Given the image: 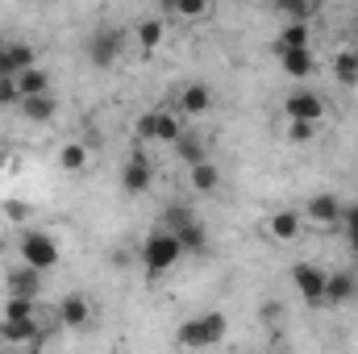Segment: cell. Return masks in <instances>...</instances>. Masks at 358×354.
<instances>
[{
	"label": "cell",
	"instance_id": "1",
	"mask_svg": "<svg viewBox=\"0 0 358 354\" xmlns=\"http://www.w3.org/2000/svg\"><path fill=\"white\" fill-rule=\"evenodd\" d=\"M225 334H229V317L225 313H200V317H192V321L179 325L176 342L183 351H208V346L225 342Z\"/></svg>",
	"mask_w": 358,
	"mask_h": 354
},
{
	"label": "cell",
	"instance_id": "2",
	"mask_svg": "<svg viewBox=\"0 0 358 354\" xmlns=\"http://www.w3.org/2000/svg\"><path fill=\"white\" fill-rule=\"evenodd\" d=\"M179 259H187L183 246H179V234L163 229V225L142 242V267H146L150 275H167L171 267H179Z\"/></svg>",
	"mask_w": 358,
	"mask_h": 354
},
{
	"label": "cell",
	"instance_id": "3",
	"mask_svg": "<svg viewBox=\"0 0 358 354\" xmlns=\"http://www.w3.org/2000/svg\"><path fill=\"white\" fill-rule=\"evenodd\" d=\"M125 29H117V25H96L88 38V46H84V55H88V63L96 71H113L117 63H121V55H125Z\"/></svg>",
	"mask_w": 358,
	"mask_h": 354
},
{
	"label": "cell",
	"instance_id": "4",
	"mask_svg": "<svg viewBox=\"0 0 358 354\" xmlns=\"http://www.w3.org/2000/svg\"><path fill=\"white\" fill-rule=\"evenodd\" d=\"M183 113L179 108H150V113H142L138 117V125H134V134H138V142H159V146H171L179 134H183V125L187 121H179Z\"/></svg>",
	"mask_w": 358,
	"mask_h": 354
},
{
	"label": "cell",
	"instance_id": "5",
	"mask_svg": "<svg viewBox=\"0 0 358 354\" xmlns=\"http://www.w3.org/2000/svg\"><path fill=\"white\" fill-rule=\"evenodd\" d=\"M17 255H21V263L38 267V271H55L59 259H63L59 238H55V234H46V229H25V234L17 238Z\"/></svg>",
	"mask_w": 358,
	"mask_h": 354
},
{
	"label": "cell",
	"instance_id": "6",
	"mask_svg": "<svg viewBox=\"0 0 358 354\" xmlns=\"http://www.w3.org/2000/svg\"><path fill=\"white\" fill-rule=\"evenodd\" d=\"M279 113H283V121H325V96L313 88H292L283 96V104H279Z\"/></svg>",
	"mask_w": 358,
	"mask_h": 354
},
{
	"label": "cell",
	"instance_id": "7",
	"mask_svg": "<svg viewBox=\"0 0 358 354\" xmlns=\"http://www.w3.org/2000/svg\"><path fill=\"white\" fill-rule=\"evenodd\" d=\"M150 183H155V163L142 146H134L121 167V187H125V196H142V192H150Z\"/></svg>",
	"mask_w": 358,
	"mask_h": 354
},
{
	"label": "cell",
	"instance_id": "8",
	"mask_svg": "<svg viewBox=\"0 0 358 354\" xmlns=\"http://www.w3.org/2000/svg\"><path fill=\"white\" fill-rule=\"evenodd\" d=\"M325 279H329V271L317 263H296L292 267V288L300 292V300H308V304H325Z\"/></svg>",
	"mask_w": 358,
	"mask_h": 354
},
{
	"label": "cell",
	"instance_id": "9",
	"mask_svg": "<svg viewBox=\"0 0 358 354\" xmlns=\"http://www.w3.org/2000/svg\"><path fill=\"white\" fill-rule=\"evenodd\" d=\"M279 55V71L292 80V84H304L317 76V55L313 46H287V50H275Z\"/></svg>",
	"mask_w": 358,
	"mask_h": 354
},
{
	"label": "cell",
	"instance_id": "10",
	"mask_svg": "<svg viewBox=\"0 0 358 354\" xmlns=\"http://www.w3.org/2000/svg\"><path fill=\"white\" fill-rule=\"evenodd\" d=\"M55 317H59L63 330H88L92 317H96V309H92V300L84 292H67V296L55 304Z\"/></svg>",
	"mask_w": 358,
	"mask_h": 354
},
{
	"label": "cell",
	"instance_id": "11",
	"mask_svg": "<svg viewBox=\"0 0 358 354\" xmlns=\"http://www.w3.org/2000/svg\"><path fill=\"white\" fill-rule=\"evenodd\" d=\"M176 108L187 117V121H196V117L213 113V88H208V84H200V80L179 84V88H176Z\"/></svg>",
	"mask_w": 358,
	"mask_h": 354
},
{
	"label": "cell",
	"instance_id": "12",
	"mask_svg": "<svg viewBox=\"0 0 358 354\" xmlns=\"http://www.w3.org/2000/svg\"><path fill=\"white\" fill-rule=\"evenodd\" d=\"M304 225H308V221H304L300 208H275L267 217V238L279 242V246H292V242L304 234Z\"/></svg>",
	"mask_w": 358,
	"mask_h": 354
},
{
	"label": "cell",
	"instance_id": "13",
	"mask_svg": "<svg viewBox=\"0 0 358 354\" xmlns=\"http://www.w3.org/2000/svg\"><path fill=\"white\" fill-rule=\"evenodd\" d=\"M342 217H346V204H342L334 192H317V196H308V204H304V221H313V225H321V229H334Z\"/></svg>",
	"mask_w": 358,
	"mask_h": 354
},
{
	"label": "cell",
	"instance_id": "14",
	"mask_svg": "<svg viewBox=\"0 0 358 354\" xmlns=\"http://www.w3.org/2000/svg\"><path fill=\"white\" fill-rule=\"evenodd\" d=\"M17 113H21L29 125H46V121H55V113H59V100H55V92L21 96V100H17Z\"/></svg>",
	"mask_w": 358,
	"mask_h": 354
},
{
	"label": "cell",
	"instance_id": "15",
	"mask_svg": "<svg viewBox=\"0 0 358 354\" xmlns=\"http://www.w3.org/2000/svg\"><path fill=\"white\" fill-rule=\"evenodd\" d=\"M42 279H46V271H38V267H29V263H17L4 275L8 296H42Z\"/></svg>",
	"mask_w": 358,
	"mask_h": 354
},
{
	"label": "cell",
	"instance_id": "16",
	"mask_svg": "<svg viewBox=\"0 0 358 354\" xmlns=\"http://www.w3.org/2000/svg\"><path fill=\"white\" fill-rule=\"evenodd\" d=\"M163 38H167V21H163V17H142V21L134 25V42H138V50H142L146 59L159 55Z\"/></svg>",
	"mask_w": 358,
	"mask_h": 354
},
{
	"label": "cell",
	"instance_id": "17",
	"mask_svg": "<svg viewBox=\"0 0 358 354\" xmlns=\"http://www.w3.org/2000/svg\"><path fill=\"white\" fill-rule=\"evenodd\" d=\"M171 150H176V159L183 163V167H192V163L208 159V142H204V134H196L192 125H183V134L171 142Z\"/></svg>",
	"mask_w": 358,
	"mask_h": 354
},
{
	"label": "cell",
	"instance_id": "18",
	"mask_svg": "<svg viewBox=\"0 0 358 354\" xmlns=\"http://www.w3.org/2000/svg\"><path fill=\"white\" fill-rule=\"evenodd\" d=\"M29 63H38V50L29 42H4L0 46V76H17L25 71Z\"/></svg>",
	"mask_w": 358,
	"mask_h": 354
},
{
	"label": "cell",
	"instance_id": "19",
	"mask_svg": "<svg viewBox=\"0 0 358 354\" xmlns=\"http://www.w3.org/2000/svg\"><path fill=\"white\" fill-rule=\"evenodd\" d=\"M187 183H192L200 196H213V192H221V167L213 163V155L187 167Z\"/></svg>",
	"mask_w": 358,
	"mask_h": 354
},
{
	"label": "cell",
	"instance_id": "20",
	"mask_svg": "<svg viewBox=\"0 0 358 354\" xmlns=\"http://www.w3.org/2000/svg\"><path fill=\"white\" fill-rule=\"evenodd\" d=\"M358 292V279L350 271H329V279H325V304H346V300H355Z\"/></svg>",
	"mask_w": 358,
	"mask_h": 354
},
{
	"label": "cell",
	"instance_id": "21",
	"mask_svg": "<svg viewBox=\"0 0 358 354\" xmlns=\"http://www.w3.org/2000/svg\"><path fill=\"white\" fill-rule=\"evenodd\" d=\"M287 46H313V21H283L275 50H287Z\"/></svg>",
	"mask_w": 358,
	"mask_h": 354
},
{
	"label": "cell",
	"instance_id": "22",
	"mask_svg": "<svg viewBox=\"0 0 358 354\" xmlns=\"http://www.w3.org/2000/svg\"><path fill=\"white\" fill-rule=\"evenodd\" d=\"M88 163H92V150L84 146V142H76V138H71V142H63V146H59V167H63V171H71V176H76V171H88Z\"/></svg>",
	"mask_w": 358,
	"mask_h": 354
},
{
	"label": "cell",
	"instance_id": "23",
	"mask_svg": "<svg viewBox=\"0 0 358 354\" xmlns=\"http://www.w3.org/2000/svg\"><path fill=\"white\" fill-rule=\"evenodd\" d=\"M0 317H4V321H38V317H42L38 296H8Z\"/></svg>",
	"mask_w": 358,
	"mask_h": 354
},
{
	"label": "cell",
	"instance_id": "24",
	"mask_svg": "<svg viewBox=\"0 0 358 354\" xmlns=\"http://www.w3.org/2000/svg\"><path fill=\"white\" fill-rule=\"evenodd\" d=\"M179 234V246H183V255H208V229L200 225V221H187L183 229H176Z\"/></svg>",
	"mask_w": 358,
	"mask_h": 354
},
{
	"label": "cell",
	"instance_id": "25",
	"mask_svg": "<svg viewBox=\"0 0 358 354\" xmlns=\"http://www.w3.org/2000/svg\"><path fill=\"white\" fill-rule=\"evenodd\" d=\"M334 80L342 88H358V50H338L334 55Z\"/></svg>",
	"mask_w": 358,
	"mask_h": 354
},
{
	"label": "cell",
	"instance_id": "26",
	"mask_svg": "<svg viewBox=\"0 0 358 354\" xmlns=\"http://www.w3.org/2000/svg\"><path fill=\"white\" fill-rule=\"evenodd\" d=\"M17 88H21V96H38V92H50V71H42L38 63H29L25 71H17Z\"/></svg>",
	"mask_w": 358,
	"mask_h": 354
},
{
	"label": "cell",
	"instance_id": "27",
	"mask_svg": "<svg viewBox=\"0 0 358 354\" xmlns=\"http://www.w3.org/2000/svg\"><path fill=\"white\" fill-rule=\"evenodd\" d=\"M283 21H313V13H317V0H275L271 4Z\"/></svg>",
	"mask_w": 358,
	"mask_h": 354
},
{
	"label": "cell",
	"instance_id": "28",
	"mask_svg": "<svg viewBox=\"0 0 358 354\" xmlns=\"http://www.w3.org/2000/svg\"><path fill=\"white\" fill-rule=\"evenodd\" d=\"M217 0H176V17L179 21H204L213 13Z\"/></svg>",
	"mask_w": 358,
	"mask_h": 354
},
{
	"label": "cell",
	"instance_id": "29",
	"mask_svg": "<svg viewBox=\"0 0 358 354\" xmlns=\"http://www.w3.org/2000/svg\"><path fill=\"white\" fill-rule=\"evenodd\" d=\"M187 221H196V213H192L187 204H167V208H163V217H159V225H163V229H171V234L183 229Z\"/></svg>",
	"mask_w": 358,
	"mask_h": 354
},
{
	"label": "cell",
	"instance_id": "30",
	"mask_svg": "<svg viewBox=\"0 0 358 354\" xmlns=\"http://www.w3.org/2000/svg\"><path fill=\"white\" fill-rule=\"evenodd\" d=\"M325 121H287V142H313Z\"/></svg>",
	"mask_w": 358,
	"mask_h": 354
},
{
	"label": "cell",
	"instance_id": "31",
	"mask_svg": "<svg viewBox=\"0 0 358 354\" xmlns=\"http://www.w3.org/2000/svg\"><path fill=\"white\" fill-rule=\"evenodd\" d=\"M283 317H287L283 300H263V304H259V321H263L267 330H275V325H283Z\"/></svg>",
	"mask_w": 358,
	"mask_h": 354
},
{
	"label": "cell",
	"instance_id": "32",
	"mask_svg": "<svg viewBox=\"0 0 358 354\" xmlns=\"http://www.w3.org/2000/svg\"><path fill=\"white\" fill-rule=\"evenodd\" d=\"M21 100V88H17V76H0V108H13Z\"/></svg>",
	"mask_w": 358,
	"mask_h": 354
},
{
	"label": "cell",
	"instance_id": "33",
	"mask_svg": "<svg viewBox=\"0 0 358 354\" xmlns=\"http://www.w3.org/2000/svg\"><path fill=\"white\" fill-rule=\"evenodd\" d=\"M4 213H8V217H17V221H21V217H29V208H25L21 200H8V204H4Z\"/></svg>",
	"mask_w": 358,
	"mask_h": 354
},
{
	"label": "cell",
	"instance_id": "34",
	"mask_svg": "<svg viewBox=\"0 0 358 354\" xmlns=\"http://www.w3.org/2000/svg\"><path fill=\"white\" fill-rule=\"evenodd\" d=\"M163 4V17H176V0H159Z\"/></svg>",
	"mask_w": 358,
	"mask_h": 354
},
{
	"label": "cell",
	"instance_id": "35",
	"mask_svg": "<svg viewBox=\"0 0 358 354\" xmlns=\"http://www.w3.org/2000/svg\"><path fill=\"white\" fill-rule=\"evenodd\" d=\"M4 250H8V242H4V234H0V255H4Z\"/></svg>",
	"mask_w": 358,
	"mask_h": 354
},
{
	"label": "cell",
	"instance_id": "36",
	"mask_svg": "<svg viewBox=\"0 0 358 354\" xmlns=\"http://www.w3.org/2000/svg\"><path fill=\"white\" fill-rule=\"evenodd\" d=\"M4 346H8V342H4V334H0V351H4Z\"/></svg>",
	"mask_w": 358,
	"mask_h": 354
},
{
	"label": "cell",
	"instance_id": "37",
	"mask_svg": "<svg viewBox=\"0 0 358 354\" xmlns=\"http://www.w3.org/2000/svg\"><path fill=\"white\" fill-rule=\"evenodd\" d=\"M259 4H267V8H271V4H275V0H259Z\"/></svg>",
	"mask_w": 358,
	"mask_h": 354
},
{
	"label": "cell",
	"instance_id": "38",
	"mask_svg": "<svg viewBox=\"0 0 358 354\" xmlns=\"http://www.w3.org/2000/svg\"><path fill=\"white\" fill-rule=\"evenodd\" d=\"M0 46H4V38H0Z\"/></svg>",
	"mask_w": 358,
	"mask_h": 354
},
{
	"label": "cell",
	"instance_id": "39",
	"mask_svg": "<svg viewBox=\"0 0 358 354\" xmlns=\"http://www.w3.org/2000/svg\"><path fill=\"white\" fill-rule=\"evenodd\" d=\"M355 34H358V25H355Z\"/></svg>",
	"mask_w": 358,
	"mask_h": 354
},
{
	"label": "cell",
	"instance_id": "40",
	"mask_svg": "<svg viewBox=\"0 0 358 354\" xmlns=\"http://www.w3.org/2000/svg\"><path fill=\"white\" fill-rule=\"evenodd\" d=\"M0 163H4V159H0Z\"/></svg>",
	"mask_w": 358,
	"mask_h": 354
}]
</instances>
